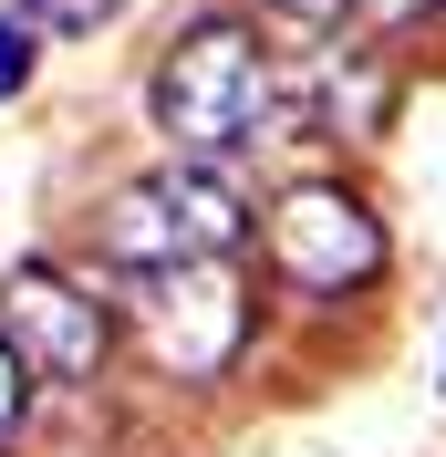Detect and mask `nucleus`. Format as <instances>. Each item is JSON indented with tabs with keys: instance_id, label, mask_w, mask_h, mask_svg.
<instances>
[{
	"instance_id": "9",
	"label": "nucleus",
	"mask_w": 446,
	"mask_h": 457,
	"mask_svg": "<svg viewBox=\"0 0 446 457\" xmlns=\"http://www.w3.org/2000/svg\"><path fill=\"white\" fill-rule=\"evenodd\" d=\"M280 21H301V31H343L353 21V0H270Z\"/></svg>"
},
{
	"instance_id": "7",
	"label": "nucleus",
	"mask_w": 446,
	"mask_h": 457,
	"mask_svg": "<svg viewBox=\"0 0 446 457\" xmlns=\"http://www.w3.org/2000/svg\"><path fill=\"white\" fill-rule=\"evenodd\" d=\"M21 405H31V364L11 353V343H0V447L21 436Z\"/></svg>"
},
{
	"instance_id": "3",
	"label": "nucleus",
	"mask_w": 446,
	"mask_h": 457,
	"mask_svg": "<svg viewBox=\"0 0 446 457\" xmlns=\"http://www.w3.org/2000/svg\"><path fill=\"white\" fill-rule=\"evenodd\" d=\"M260 260H270L291 291H363L384 281V219L343 187V177H291V187H270V208H260Z\"/></svg>"
},
{
	"instance_id": "6",
	"label": "nucleus",
	"mask_w": 446,
	"mask_h": 457,
	"mask_svg": "<svg viewBox=\"0 0 446 457\" xmlns=\"http://www.w3.org/2000/svg\"><path fill=\"white\" fill-rule=\"evenodd\" d=\"M125 0H21V21L31 31H104Z\"/></svg>"
},
{
	"instance_id": "1",
	"label": "nucleus",
	"mask_w": 446,
	"mask_h": 457,
	"mask_svg": "<svg viewBox=\"0 0 446 457\" xmlns=\"http://www.w3.org/2000/svg\"><path fill=\"white\" fill-rule=\"evenodd\" d=\"M145 114L167 125V145H187V156H228V145H250L260 125H270V53H260L250 21H197L177 31L167 53H156V73H145Z\"/></svg>"
},
{
	"instance_id": "5",
	"label": "nucleus",
	"mask_w": 446,
	"mask_h": 457,
	"mask_svg": "<svg viewBox=\"0 0 446 457\" xmlns=\"http://www.w3.org/2000/svg\"><path fill=\"white\" fill-rule=\"evenodd\" d=\"M0 343H11L31 374L84 385L114 353V312L84 291V270H62V260H11V270H0Z\"/></svg>"
},
{
	"instance_id": "4",
	"label": "nucleus",
	"mask_w": 446,
	"mask_h": 457,
	"mask_svg": "<svg viewBox=\"0 0 446 457\" xmlns=\"http://www.w3.org/2000/svg\"><path fill=\"white\" fill-rule=\"evenodd\" d=\"M136 291V322L156 343L167 374H219L239 343H250V270L228 260H167V270H125Z\"/></svg>"
},
{
	"instance_id": "2",
	"label": "nucleus",
	"mask_w": 446,
	"mask_h": 457,
	"mask_svg": "<svg viewBox=\"0 0 446 457\" xmlns=\"http://www.w3.org/2000/svg\"><path fill=\"white\" fill-rule=\"evenodd\" d=\"M250 239V187H228L219 167H145L136 187H114L94 208V250L114 270H167V260H228Z\"/></svg>"
},
{
	"instance_id": "8",
	"label": "nucleus",
	"mask_w": 446,
	"mask_h": 457,
	"mask_svg": "<svg viewBox=\"0 0 446 457\" xmlns=\"http://www.w3.org/2000/svg\"><path fill=\"white\" fill-rule=\"evenodd\" d=\"M21 84H31V21L11 11V21H0V104H11Z\"/></svg>"
}]
</instances>
